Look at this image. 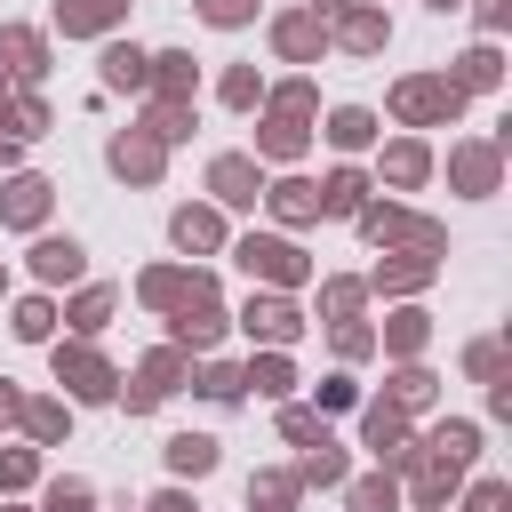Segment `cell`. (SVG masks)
I'll use <instances>...</instances> for the list:
<instances>
[{
  "label": "cell",
  "mask_w": 512,
  "mask_h": 512,
  "mask_svg": "<svg viewBox=\"0 0 512 512\" xmlns=\"http://www.w3.org/2000/svg\"><path fill=\"white\" fill-rule=\"evenodd\" d=\"M56 376H64L80 400H104V392H112V368H104L96 352H56Z\"/></svg>",
  "instance_id": "6da1fadb"
},
{
  "label": "cell",
  "mask_w": 512,
  "mask_h": 512,
  "mask_svg": "<svg viewBox=\"0 0 512 512\" xmlns=\"http://www.w3.org/2000/svg\"><path fill=\"white\" fill-rule=\"evenodd\" d=\"M240 264H248V272H272V280H296V272H304L288 240H248V248H240Z\"/></svg>",
  "instance_id": "7a4b0ae2"
},
{
  "label": "cell",
  "mask_w": 512,
  "mask_h": 512,
  "mask_svg": "<svg viewBox=\"0 0 512 512\" xmlns=\"http://www.w3.org/2000/svg\"><path fill=\"white\" fill-rule=\"evenodd\" d=\"M400 112H408V120H424V112H456V88H440V80H408V88H400Z\"/></svg>",
  "instance_id": "3957f363"
},
{
  "label": "cell",
  "mask_w": 512,
  "mask_h": 512,
  "mask_svg": "<svg viewBox=\"0 0 512 512\" xmlns=\"http://www.w3.org/2000/svg\"><path fill=\"white\" fill-rule=\"evenodd\" d=\"M40 208H48V184L40 176H16L8 184V224H40Z\"/></svg>",
  "instance_id": "277c9868"
},
{
  "label": "cell",
  "mask_w": 512,
  "mask_h": 512,
  "mask_svg": "<svg viewBox=\"0 0 512 512\" xmlns=\"http://www.w3.org/2000/svg\"><path fill=\"white\" fill-rule=\"evenodd\" d=\"M112 168H120V176H152V168H160V144H144V136H120V144H112Z\"/></svg>",
  "instance_id": "5b68a950"
},
{
  "label": "cell",
  "mask_w": 512,
  "mask_h": 512,
  "mask_svg": "<svg viewBox=\"0 0 512 512\" xmlns=\"http://www.w3.org/2000/svg\"><path fill=\"white\" fill-rule=\"evenodd\" d=\"M168 464H176V472H208V464H216V440H208V432H184V440H168Z\"/></svg>",
  "instance_id": "8992f818"
},
{
  "label": "cell",
  "mask_w": 512,
  "mask_h": 512,
  "mask_svg": "<svg viewBox=\"0 0 512 512\" xmlns=\"http://www.w3.org/2000/svg\"><path fill=\"white\" fill-rule=\"evenodd\" d=\"M216 200H256V168L248 160H216Z\"/></svg>",
  "instance_id": "52a82bcc"
},
{
  "label": "cell",
  "mask_w": 512,
  "mask_h": 512,
  "mask_svg": "<svg viewBox=\"0 0 512 512\" xmlns=\"http://www.w3.org/2000/svg\"><path fill=\"white\" fill-rule=\"evenodd\" d=\"M32 264H40V280H72V272H80V248H72V240H40Z\"/></svg>",
  "instance_id": "ba28073f"
},
{
  "label": "cell",
  "mask_w": 512,
  "mask_h": 512,
  "mask_svg": "<svg viewBox=\"0 0 512 512\" xmlns=\"http://www.w3.org/2000/svg\"><path fill=\"white\" fill-rule=\"evenodd\" d=\"M112 16H120V0H64V32H96Z\"/></svg>",
  "instance_id": "9c48e42d"
},
{
  "label": "cell",
  "mask_w": 512,
  "mask_h": 512,
  "mask_svg": "<svg viewBox=\"0 0 512 512\" xmlns=\"http://www.w3.org/2000/svg\"><path fill=\"white\" fill-rule=\"evenodd\" d=\"M144 64H152V56H136V48H112V56H104V80H112V88H136V80H144Z\"/></svg>",
  "instance_id": "30bf717a"
},
{
  "label": "cell",
  "mask_w": 512,
  "mask_h": 512,
  "mask_svg": "<svg viewBox=\"0 0 512 512\" xmlns=\"http://www.w3.org/2000/svg\"><path fill=\"white\" fill-rule=\"evenodd\" d=\"M176 240H184V248H208V240H216V216H208V208H184V216H176Z\"/></svg>",
  "instance_id": "8fae6325"
},
{
  "label": "cell",
  "mask_w": 512,
  "mask_h": 512,
  "mask_svg": "<svg viewBox=\"0 0 512 512\" xmlns=\"http://www.w3.org/2000/svg\"><path fill=\"white\" fill-rule=\"evenodd\" d=\"M248 328H264V336H296V312H288V304H248Z\"/></svg>",
  "instance_id": "7c38bea8"
},
{
  "label": "cell",
  "mask_w": 512,
  "mask_h": 512,
  "mask_svg": "<svg viewBox=\"0 0 512 512\" xmlns=\"http://www.w3.org/2000/svg\"><path fill=\"white\" fill-rule=\"evenodd\" d=\"M272 208H280V216H312V208H320V192H312V184H280V192H272Z\"/></svg>",
  "instance_id": "4fadbf2b"
},
{
  "label": "cell",
  "mask_w": 512,
  "mask_h": 512,
  "mask_svg": "<svg viewBox=\"0 0 512 512\" xmlns=\"http://www.w3.org/2000/svg\"><path fill=\"white\" fill-rule=\"evenodd\" d=\"M320 208H336V216H352V208H360V176H336V184L320 192Z\"/></svg>",
  "instance_id": "5bb4252c"
},
{
  "label": "cell",
  "mask_w": 512,
  "mask_h": 512,
  "mask_svg": "<svg viewBox=\"0 0 512 512\" xmlns=\"http://www.w3.org/2000/svg\"><path fill=\"white\" fill-rule=\"evenodd\" d=\"M0 48H8V56H16V72H40V40H32V32H8V40H0Z\"/></svg>",
  "instance_id": "9a60e30c"
},
{
  "label": "cell",
  "mask_w": 512,
  "mask_h": 512,
  "mask_svg": "<svg viewBox=\"0 0 512 512\" xmlns=\"http://www.w3.org/2000/svg\"><path fill=\"white\" fill-rule=\"evenodd\" d=\"M368 128H376L368 112H336V128H328V136H336V144H368Z\"/></svg>",
  "instance_id": "2e32d148"
},
{
  "label": "cell",
  "mask_w": 512,
  "mask_h": 512,
  "mask_svg": "<svg viewBox=\"0 0 512 512\" xmlns=\"http://www.w3.org/2000/svg\"><path fill=\"white\" fill-rule=\"evenodd\" d=\"M344 40H352V48H376V40H384V24H376V16H352V24H344Z\"/></svg>",
  "instance_id": "e0dca14e"
},
{
  "label": "cell",
  "mask_w": 512,
  "mask_h": 512,
  "mask_svg": "<svg viewBox=\"0 0 512 512\" xmlns=\"http://www.w3.org/2000/svg\"><path fill=\"white\" fill-rule=\"evenodd\" d=\"M280 48H288V56H304V48H312V24H304V16H288V24H280Z\"/></svg>",
  "instance_id": "ac0fdd59"
},
{
  "label": "cell",
  "mask_w": 512,
  "mask_h": 512,
  "mask_svg": "<svg viewBox=\"0 0 512 512\" xmlns=\"http://www.w3.org/2000/svg\"><path fill=\"white\" fill-rule=\"evenodd\" d=\"M392 176H400V184H416V176H424V152H416V144H400V152H392Z\"/></svg>",
  "instance_id": "d6986e66"
},
{
  "label": "cell",
  "mask_w": 512,
  "mask_h": 512,
  "mask_svg": "<svg viewBox=\"0 0 512 512\" xmlns=\"http://www.w3.org/2000/svg\"><path fill=\"white\" fill-rule=\"evenodd\" d=\"M200 8H208V24H240L256 0H200Z\"/></svg>",
  "instance_id": "ffe728a7"
},
{
  "label": "cell",
  "mask_w": 512,
  "mask_h": 512,
  "mask_svg": "<svg viewBox=\"0 0 512 512\" xmlns=\"http://www.w3.org/2000/svg\"><path fill=\"white\" fill-rule=\"evenodd\" d=\"M464 80H472V88H480V80H496V56H488V48H472V56H464Z\"/></svg>",
  "instance_id": "44dd1931"
},
{
  "label": "cell",
  "mask_w": 512,
  "mask_h": 512,
  "mask_svg": "<svg viewBox=\"0 0 512 512\" xmlns=\"http://www.w3.org/2000/svg\"><path fill=\"white\" fill-rule=\"evenodd\" d=\"M16 336H48V304H24L16 312Z\"/></svg>",
  "instance_id": "7402d4cb"
},
{
  "label": "cell",
  "mask_w": 512,
  "mask_h": 512,
  "mask_svg": "<svg viewBox=\"0 0 512 512\" xmlns=\"http://www.w3.org/2000/svg\"><path fill=\"white\" fill-rule=\"evenodd\" d=\"M200 392H208V400H232V392H240V376H232V368H208V384H200Z\"/></svg>",
  "instance_id": "603a6c76"
},
{
  "label": "cell",
  "mask_w": 512,
  "mask_h": 512,
  "mask_svg": "<svg viewBox=\"0 0 512 512\" xmlns=\"http://www.w3.org/2000/svg\"><path fill=\"white\" fill-rule=\"evenodd\" d=\"M352 512H392V488H376V480H368V488L352 496Z\"/></svg>",
  "instance_id": "cb8c5ba5"
},
{
  "label": "cell",
  "mask_w": 512,
  "mask_h": 512,
  "mask_svg": "<svg viewBox=\"0 0 512 512\" xmlns=\"http://www.w3.org/2000/svg\"><path fill=\"white\" fill-rule=\"evenodd\" d=\"M472 512H504V488H496V480H488V488H480V496H472Z\"/></svg>",
  "instance_id": "d4e9b609"
},
{
  "label": "cell",
  "mask_w": 512,
  "mask_h": 512,
  "mask_svg": "<svg viewBox=\"0 0 512 512\" xmlns=\"http://www.w3.org/2000/svg\"><path fill=\"white\" fill-rule=\"evenodd\" d=\"M480 24H504V0H480Z\"/></svg>",
  "instance_id": "484cf974"
},
{
  "label": "cell",
  "mask_w": 512,
  "mask_h": 512,
  "mask_svg": "<svg viewBox=\"0 0 512 512\" xmlns=\"http://www.w3.org/2000/svg\"><path fill=\"white\" fill-rule=\"evenodd\" d=\"M152 512H184V496H160V504H152Z\"/></svg>",
  "instance_id": "4316f807"
},
{
  "label": "cell",
  "mask_w": 512,
  "mask_h": 512,
  "mask_svg": "<svg viewBox=\"0 0 512 512\" xmlns=\"http://www.w3.org/2000/svg\"><path fill=\"white\" fill-rule=\"evenodd\" d=\"M432 8H456V0H432Z\"/></svg>",
  "instance_id": "83f0119b"
}]
</instances>
